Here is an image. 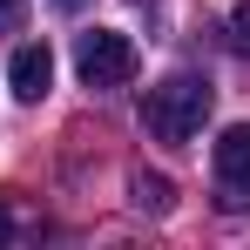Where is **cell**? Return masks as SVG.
<instances>
[{
    "label": "cell",
    "instance_id": "cell-3",
    "mask_svg": "<svg viewBox=\"0 0 250 250\" xmlns=\"http://www.w3.org/2000/svg\"><path fill=\"white\" fill-rule=\"evenodd\" d=\"M216 189H223V209H237L250 196V122L216 135Z\"/></svg>",
    "mask_w": 250,
    "mask_h": 250
},
{
    "label": "cell",
    "instance_id": "cell-9",
    "mask_svg": "<svg viewBox=\"0 0 250 250\" xmlns=\"http://www.w3.org/2000/svg\"><path fill=\"white\" fill-rule=\"evenodd\" d=\"M7 230H14V223H7V216H0V237H7Z\"/></svg>",
    "mask_w": 250,
    "mask_h": 250
},
{
    "label": "cell",
    "instance_id": "cell-6",
    "mask_svg": "<svg viewBox=\"0 0 250 250\" xmlns=\"http://www.w3.org/2000/svg\"><path fill=\"white\" fill-rule=\"evenodd\" d=\"M230 47H237V54H250V7H237V14H230Z\"/></svg>",
    "mask_w": 250,
    "mask_h": 250
},
{
    "label": "cell",
    "instance_id": "cell-1",
    "mask_svg": "<svg viewBox=\"0 0 250 250\" xmlns=\"http://www.w3.org/2000/svg\"><path fill=\"white\" fill-rule=\"evenodd\" d=\"M209 115V82L203 75H169L142 95V128L156 135V142H189Z\"/></svg>",
    "mask_w": 250,
    "mask_h": 250
},
{
    "label": "cell",
    "instance_id": "cell-4",
    "mask_svg": "<svg viewBox=\"0 0 250 250\" xmlns=\"http://www.w3.org/2000/svg\"><path fill=\"white\" fill-rule=\"evenodd\" d=\"M7 82H14V95H21V102H41L47 88H54V54H47V41L14 47V68H7Z\"/></svg>",
    "mask_w": 250,
    "mask_h": 250
},
{
    "label": "cell",
    "instance_id": "cell-2",
    "mask_svg": "<svg viewBox=\"0 0 250 250\" xmlns=\"http://www.w3.org/2000/svg\"><path fill=\"white\" fill-rule=\"evenodd\" d=\"M75 68H82L88 88H128V82H135V68H142V54H135V41H128V34L95 27V34H82V41H75Z\"/></svg>",
    "mask_w": 250,
    "mask_h": 250
},
{
    "label": "cell",
    "instance_id": "cell-8",
    "mask_svg": "<svg viewBox=\"0 0 250 250\" xmlns=\"http://www.w3.org/2000/svg\"><path fill=\"white\" fill-rule=\"evenodd\" d=\"M54 7H61V14H75V7H82V0H54Z\"/></svg>",
    "mask_w": 250,
    "mask_h": 250
},
{
    "label": "cell",
    "instance_id": "cell-7",
    "mask_svg": "<svg viewBox=\"0 0 250 250\" xmlns=\"http://www.w3.org/2000/svg\"><path fill=\"white\" fill-rule=\"evenodd\" d=\"M21 21H27V0H0V34H21Z\"/></svg>",
    "mask_w": 250,
    "mask_h": 250
},
{
    "label": "cell",
    "instance_id": "cell-5",
    "mask_svg": "<svg viewBox=\"0 0 250 250\" xmlns=\"http://www.w3.org/2000/svg\"><path fill=\"white\" fill-rule=\"evenodd\" d=\"M135 203L149 209V216H163V209L176 203V189H169V176H149V169H142V176H135Z\"/></svg>",
    "mask_w": 250,
    "mask_h": 250
}]
</instances>
